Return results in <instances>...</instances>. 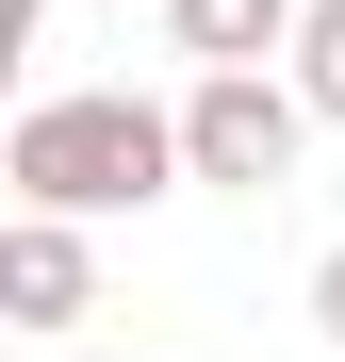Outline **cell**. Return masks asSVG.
Here are the masks:
<instances>
[{
  "instance_id": "cell-1",
  "label": "cell",
  "mask_w": 345,
  "mask_h": 362,
  "mask_svg": "<svg viewBox=\"0 0 345 362\" xmlns=\"http://www.w3.org/2000/svg\"><path fill=\"white\" fill-rule=\"evenodd\" d=\"M0 181H17V214H148V198H181V99H132V83H49L17 132H0Z\"/></svg>"
},
{
  "instance_id": "cell-2",
  "label": "cell",
  "mask_w": 345,
  "mask_h": 362,
  "mask_svg": "<svg viewBox=\"0 0 345 362\" xmlns=\"http://www.w3.org/2000/svg\"><path fill=\"white\" fill-rule=\"evenodd\" d=\"M296 148H313V99L279 83V66H247V83H181V165L214 181V198H279Z\"/></svg>"
},
{
  "instance_id": "cell-3",
  "label": "cell",
  "mask_w": 345,
  "mask_h": 362,
  "mask_svg": "<svg viewBox=\"0 0 345 362\" xmlns=\"http://www.w3.org/2000/svg\"><path fill=\"white\" fill-rule=\"evenodd\" d=\"M0 313H17V329H83L99 313V247L66 214H17V230H0Z\"/></svg>"
},
{
  "instance_id": "cell-4",
  "label": "cell",
  "mask_w": 345,
  "mask_h": 362,
  "mask_svg": "<svg viewBox=\"0 0 345 362\" xmlns=\"http://www.w3.org/2000/svg\"><path fill=\"white\" fill-rule=\"evenodd\" d=\"M313 0H164V49H198V83H247L263 49H296Z\"/></svg>"
},
{
  "instance_id": "cell-5",
  "label": "cell",
  "mask_w": 345,
  "mask_h": 362,
  "mask_svg": "<svg viewBox=\"0 0 345 362\" xmlns=\"http://www.w3.org/2000/svg\"><path fill=\"white\" fill-rule=\"evenodd\" d=\"M279 83H296L329 132H345V0H313V17H296V66H279Z\"/></svg>"
},
{
  "instance_id": "cell-6",
  "label": "cell",
  "mask_w": 345,
  "mask_h": 362,
  "mask_svg": "<svg viewBox=\"0 0 345 362\" xmlns=\"http://www.w3.org/2000/svg\"><path fill=\"white\" fill-rule=\"evenodd\" d=\"M313 329H329V362H345V247L313 264Z\"/></svg>"
}]
</instances>
